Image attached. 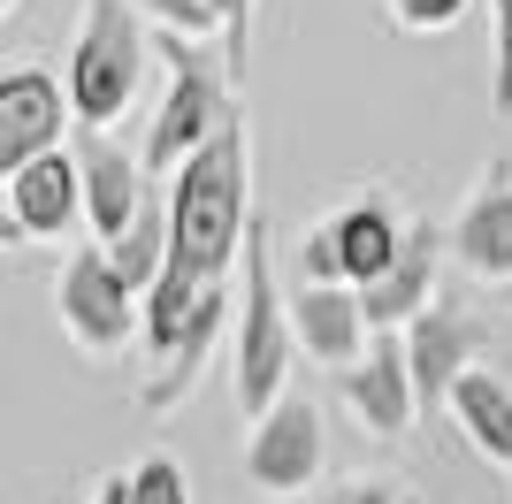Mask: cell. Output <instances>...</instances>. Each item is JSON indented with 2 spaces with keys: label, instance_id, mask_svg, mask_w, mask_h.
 Returning <instances> with one entry per match:
<instances>
[{
  "label": "cell",
  "instance_id": "6da1fadb",
  "mask_svg": "<svg viewBox=\"0 0 512 504\" xmlns=\"http://www.w3.org/2000/svg\"><path fill=\"white\" fill-rule=\"evenodd\" d=\"M169 230H176V260H192L199 275L237 268V252L253 237V130H245V107L169 176Z\"/></svg>",
  "mask_w": 512,
  "mask_h": 504
},
{
  "label": "cell",
  "instance_id": "7a4b0ae2",
  "mask_svg": "<svg viewBox=\"0 0 512 504\" xmlns=\"http://www.w3.org/2000/svg\"><path fill=\"white\" fill-rule=\"evenodd\" d=\"M299 321H291V291L276 283V252H268V222L253 214L245 237V291H237V321H230V398L237 420H260L268 405L291 390L299 367Z\"/></svg>",
  "mask_w": 512,
  "mask_h": 504
},
{
  "label": "cell",
  "instance_id": "3957f363",
  "mask_svg": "<svg viewBox=\"0 0 512 504\" xmlns=\"http://www.w3.org/2000/svg\"><path fill=\"white\" fill-rule=\"evenodd\" d=\"M138 0H85V23L69 39V107H77V130H115L138 107L153 77V31Z\"/></svg>",
  "mask_w": 512,
  "mask_h": 504
},
{
  "label": "cell",
  "instance_id": "277c9868",
  "mask_svg": "<svg viewBox=\"0 0 512 504\" xmlns=\"http://www.w3.org/2000/svg\"><path fill=\"white\" fill-rule=\"evenodd\" d=\"M207 39H176V31H161V62H169V84H161V107H153V123H146V168H153V184H169L176 168L192 161L199 146H207L214 130L237 115L230 100V69H214L207 54H199Z\"/></svg>",
  "mask_w": 512,
  "mask_h": 504
},
{
  "label": "cell",
  "instance_id": "5b68a950",
  "mask_svg": "<svg viewBox=\"0 0 512 504\" xmlns=\"http://www.w3.org/2000/svg\"><path fill=\"white\" fill-rule=\"evenodd\" d=\"M54 321L85 359H123L130 344H146V298L130 291L107 245L69 252L62 275H54Z\"/></svg>",
  "mask_w": 512,
  "mask_h": 504
},
{
  "label": "cell",
  "instance_id": "8992f818",
  "mask_svg": "<svg viewBox=\"0 0 512 504\" xmlns=\"http://www.w3.org/2000/svg\"><path fill=\"white\" fill-rule=\"evenodd\" d=\"M85 222V168L77 146H54L0 176V245H62Z\"/></svg>",
  "mask_w": 512,
  "mask_h": 504
},
{
  "label": "cell",
  "instance_id": "52a82bcc",
  "mask_svg": "<svg viewBox=\"0 0 512 504\" xmlns=\"http://www.w3.org/2000/svg\"><path fill=\"white\" fill-rule=\"evenodd\" d=\"M245 482L260 497H306L321 482V405L306 398L299 382L283 390L260 420H245Z\"/></svg>",
  "mask_w": 512,
  "mask_h": 504
},
{
  "label": "cell",
  "instance_id": "ba28073f",
  "mask_svg": "<svg viewBox=\"0 0 512 504\" xmlns=\"http://www.w3.org/2000/svg\"><path fill=\"white\" fill-rule=\"evenodd\" d=\"M337 398L375 443L406 436L413 420H421V382H413V359H406V329H375L367 336V352L337 375Z\"/></svg>",
  "mask_w": 512,
  "mask_h": 504
},
{
  "label": "cell",
  "instance_id": "9c48e42d",
  "mask_svg": "<svg viewBox=\"0 0 512 504\" xmlns=\"http://www.w3.org/2000/svg\"><path fill=\"white\" fill-rule=\"evenodd\" d=\"M451 260L474 283H490V291L512 283V153H490V168L459 199V214H451Z\"/></svg>",
  "mask_w": 512,
  "mask_h": 504
},
{
  "label": "cell",
  "instance_id": "30bf717a",
  "mask_svg": "<svg viewBox=\"0 0 512 504\" xmlns=\"http://www.w3.org/2000/svg\"><path fill=\"white\" fill-rule=\"evenodd\" d=\"M77 168H85V230L92 245H115V237L138 222L153 191V168L146 153H130L123 138H107V130H77Z\"/></svg>",
  "mask_w": 512,
  "mask_h": 504
},
{
  "label": "cell",
  "instance_id": "8fae6325",
  "mask_svg": "<svg viewBox=\"0 0 512 504\" xmlns=\"http://www.w3.org/2000/svg\"><path fill=\"white\" fill-rule=\"evenodd\" d=\"M77 123V107H69V77L39 62H16L0 77V176L23 161H39V153L62 146V130Z\"/></svg>",
  "mask_w": 512,
  "mask_h": 504
},
{
  "label": "cell",
  "instance_id": "7c38bea8",
  "mask_svg": "<svg viewBox=\"0 0 512 504\" xmlns=\"http://www.w3.org/2000/svg\"><path fill=\"white\" fill-rule=\"evenodd\" d=\"M444 260H451V230L413 222V230H406V252H398V260H390V268L360 291L367 329H406V321H421L428 306H436V275H444Z\"/></svg>",
  "mask_w": 512,
  "mask_h": 504
},
{
  "label": "cell",
  "instance_id": "4fadbf2b",
  "mask_svg": "<svg viewBox=\"0 0 512 504\" xmlns=\"http://www.w3.org/2000/svg\"><path fill=\"white\" fill-rule=\"evenodd\" d=\"M482 344H490V329H482L474 314H459V306H428L421 321H406V359H413V382H421V413L428 420L451 405V382L482 359Z\"/></svg>",
  "mask_w": 512,
  "mask_h": 504
},
{
  "label": "cell",
  "instance_id": "5bb4252c",
  "mask_svg": "<svg viewBox=\"0 0 512 504\" xmlns=\"http://www.w3.org/2000/svg\"><path fill=\"white\" fill-rule=\"evenodd\" d=\"M230 321H237V291H230V275L222 283H207V298H199V314H192V329L176 336V352L169 359H153V375H146V390H138V413H176V405L199 390V367H207V352L230 336Z\"/></svg>",
  "mask_w": 512,
  "mask_h": 504
},
{
  "label": "cell",
  "instance_id": "9a60e30c",
  "mask_svg": "<svg viewBox=\"0 0 512 504\" xmlns=\"http://www.w3.org/2000/svg\"><path fill=\"white\" fill-rule=\"evenodd\" d=\"M291 321H299V352L329 375H344L352 359L367 352V306H360V283H299L291 291Z\"/></svg>",
  "mask_w": 512,
  "mask_h": 504
},
{
  "label": "cell",
  "instance_id": "2e32d148",
  "mask_svg": "<svg viewBox=\"0 0 512 504\" xmlns=\"http://www.w3.org/2000/svg\"><path fill=\"white\" fill-rule=\"evenodd\" d=\"M451 420H459V436L474 443V459L497 466V474H512V382L490 375L482 359H474L467 375L451 382Z\"/></svg>",
  "mask_w": 512,
  "mask_h": 504
},
{
  "label": "cell",
  "instance_id": "e0dca14e",
  "mask_svg": "<svg viewBox=\"0 0 512 504\" xmlns=\"http://www.w3.org/2000/svg\"><path fill=\"white\" fill-rule=\"evenodd\" d=\"M329 230H337V260H344V283H375V275L406 252V230L413 222H398V207L390 199H344L337 214H329Z\"/></svg>",
  "mask_w": 512,
  "mask_h": 504
},
{
  "label": "cell",
  "instance_id": "ac0fdd59",
  "mask_svg": "<svg viewBox=\"0 0 512 504\" xmlns=\"http://www.w3.org/2000/svg\"><path fill=\"white\" fill-rule=\"evenodd\" d=\"M207 283H222V275H199L192 260H169V268H161V283L146 291V359H169L176 352V336L192 329Z\"/></svg>",
  "mask_w": 512,
  "mask_h": 504
},
{
  "label": "cell",
  "instance_id": "d6986e66",
  "mask_svg": "<svg viewBox=\"0 0 512 504\" xmlns=\"http://www.w3.org/2000/svg\"><path fill=\"white\" fill-rule=\"evenodd\" d=\"M383 8L406 39H444V31H459L474 16V0H383Z\"/></svg>",
  "mask_w": 512,
  "mask_h": 504
},
{
  "label": "cell",
  "instance_id": "ffe728a7",
  "mask_svg": "<svg viewBox=\"0 0 512 504\" xmlns=\"http://www.w3.org/2000/svg\"><path fill=\"white\" fill-rule=\"evenodd\" d=\"M130 504H192V482H184V466L169 451H153V459L130 466Z\"/></svg>",
  "mask_w": 512,
  "mask_h": 504
},
{
  "label": "cell",
  "instance_id": "44dd1931",
  "mask_svg": "<svg viewBox=\"0 0 512 504\" xmlns=\"http://www.w3.org/2000/svg\"><path fill=\"white\" fill-rule=\"evenodd\" d=\"M138 8L176 39H222V0H138Z\"/></svg>",
  "mask_w": 512,
  "mask_h": 504
},
{
  "label": "cell",
  "instance_id": "7402d4cb",
  "mask_svg": "<svg viewBox=\"0 0 512 504\" xmlns=\"http://www.w3.org/2000/svg\"><path fill=\"white\" fill-rule=\"evenodd\" d=\"M490 115L512 123V0H490Z\"/></svg>",
  "mask_w": 512,
  "mask_h": 504
},
{
  "label": "cell",
  "instance_id": "603a6c76",
  "mask_svg": "<svg viewBox=\"0 0 512 504\" xmlns=\"http://www.w3.org/2000/svg\"><path fill=\"white\" fill-rule=\"evenodd\" d=\"M299 283H344V260H337V230H329V214L299 237Z\"/></svg>",
  "mask_w": 512,
  "mask_h": 504
},
{
  "label": "cell",
  "instance_id": "cb8c5ba5",
  "mask_svg": "<svg viewBox=\"0 0 512 504\" xmlns=\"http://www.w3.org/2000/svg\"><path fill=\"white\" fill-rule=\"evenodd\" d=\"M253 8L260 0H222V69L245 77V39H253Z\"/></svg>",
  "mask_w": 512,
  "mask_h": 504
},
{
  "label": "cell",
  "instance_id": "d4e9b609",
  "mask_svg": "<svg viewBox=\"0 0 512 504\" xmlns=\"http://www.w3.org/2000/svg\"><path fill=\"white\" fill-rule=\"evenodd\" d=\"M406 482H390V474H352V482L329 489V504H398Z\"/></svg>",
  "mask_w": 512,
  "mask_h": 504
},
{
  "label": "cell",
  "instance_id": "484cf974",
  "mask_svg": "<svg viewBox=\"0 0 512 504\" xmlns=\"http://www.w3.org/2000/svg\"><path fill=\"white\" fill-rule=\"evenodd\" d=\"M92 504H130V474H107V482H92Z\"/></svg>",
  "mask_w": 512,
  "mask_h": 504
},
{
  "label": "cell",
  "instance_id": "4316f807",
  "mask_svg": "<svg viewBox=\"0 0 512 504\" xmlns=\"http://www.w3.org/2000/svg\"><path fill=\"white\" fill-rule=\"evenodd\" d=\"M0 16H16V0H0Z\"/></svg>",
  "mask_w": 512,
  "mask_h": 504
},
{
  "label": "cell",
  "instance_id": "83f0119b",
  "mask_svg": "<svg viewBox=\"0 0 512 504\" xmlns=\"http://www.w3.org/2000/svg\"><path fill=\"white\" fill-rule=\"evenodd\" d=\"M398 504H421V497H413V489H406V497H398Z\"/></svg>",
  "mask_w": 512,
  "mask_h": 504
},
{
  "label": "cell",
  "instance_id": "f1b7e54d",
  "mask_svg": "<svg viewBox=\"0 0 512 504\" xmlns=\"http://www.w3.org/2000/svg\"><path fill=\"white\" fill-rule=\"evenodd\" d=\"M497 298H505V306H512V283H505V291H497Z\"/></svg>",
  "mask_w": 512,
  "mask_h": 504
}]
</instances>
